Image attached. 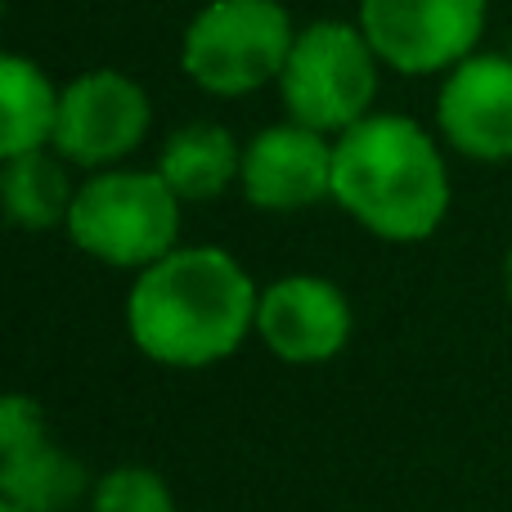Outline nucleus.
I'll return each instance as SVG.
<instances>
[{
    "label": "nucleus",
    "instance_id": "obj_1",
    "mask_svg": "<svg viewBox=\"0 0 512 512\" xmlns=\"http://www.w3.org/2000/svg\"><path fill=\"white\" fill-rule=\"evenodd\" d=\"M261 288L225 248H176L135 270L126 333L135 351L167 369H212L256 333Z\"/></svg>",
    "mask_w": 512,
    "mask_h": 512
},
{
    "label": "nucleus",
    "instance_id": "obj_2",
    "mask_svg": "<svg viewBox=\"0 0 512 512\" xmlns=\"http://www.w3.org/2000/svg\"><path fill=\"white\" fill-rule=\"evenodd\" d=\"M333 203L382 243H423L450 216L436 140L400 113H369L333 140Z\"/></svg>",
    "mask_w": 512,
    "mask_h": 512
},
{
    "label": "nucleus",
    "instance_id": "obj_3",
    "mask_svg": "<svg viewBox=\"0 0 512 512\" xmlns=\"http://www.w3.org/2000/svg\"><path fill=\"white\" fill-rule=\"evenodd\" d=\"M180 194L153 171L108 167L77 185L68 239L90 261L113 270H144L180 248Z\"/></svg>",
    "mask_w": 512,
    "mask_h": 512
},
{
    "label": "nucleus",
    "instance_id": "obj_4",
    "mask_svg": "<svg viewBox=\"0 0 512 512\" xmlns=\"http://www.w3.org/2000/svg\"><path fill=\"white\" fill-rule=\"evenodd\" d=\"M378 50L360 23L319 18L301 27L279 72V99L292 122L324 135H342L364 122L378 95Z\"/></svg>",
    "mask_w": 512,
    "mask_h": 512
},
{
    "label": "nucleus",
    "instance_id": "obj_5",
    "mask_svg": "<svg viewBox=\"0 0 512 512\" xmlns=\"http://www.w3.org/2000/svg\"><path fill=\"white\" fill-rule=\"evenodd\" d=\"M297 27L279 0H212L180 41V68L198 90L239 99L279 81Z\"/></svg>",
    "mask_w": 512,
    "mask_h": 512
},
{
    "label": "nucleus",
    "instance_id": "obj_6",
    "mask_svg": "<svg viewBox=\"0 0 512 512\" xmlns=\"http://www.w3.org/2000/svg\"><path fill=\"white\" fill-rule=\"evenodd\" d=\"M360 27L400 77L459 68L486 32V0H360Z\"/></svg>",
    "mask_w": 512,
    "mask_h": 512
},
{
    "label": "nucleus",
    "instance_id": "obj_7",
    "mask_svg": "<svg viewBox=\"0 0 512 512\" xmlns=\"http://www.w3.org/2000/svg\"><path fill=\"white\" fill-rule=\"evenodd\" d=\"M153 122L149 90L117 68H90L59 95V126L50 149L72 167L108 171L144 144Z\"/></svg>",
    "mask_w": 512,
    "mask_h": 512
},
{
    "label": "nucleus",
    "instance_id": "obj_8",
    "mask_svg": "<svg viewBox=\"0 0 512 512\" xmlns=\"http://www.w3.org/2000/svg\"><path fill=\"white\" fill-rule=\"evenodd\" d=\"M355 310L346 292L324 274H283L265 283L256 306V337L283 364H328L346 351Z\"/></svg>",
    "mask_w": 512,
    "mask_h": 512
},
{
    "label": "nucleus",
    "instance_id": "obj_9",
    "mask_svg": "<svg viewBox=\"0 0 512 512\" xmlns=\"http://www.w3.org/2000/svg\"><path fill=\"white\" fill-rule=\"evenodd\" d=\"M239 189L256 212H306L333 198V135L279 122L243 144Z\"/></svg>",
    "mask_w": 512,
    "mask_h": 512
},
{
    "label": "nucleus",
    "instance_id": "obj_10",
    "mask_svg": "<svg viewBox=\"0 0 512 512\" xmlns=\"http://www.w3.org/2000/svg\"><path fill=\"white\" fill-rule=\"evenodd\" d=\"M436 126L472 162L512 158V59L468 54L445 72L436 95Z\"/></svg>",
    "mask_w": 512,
    "mask_h": 512
},
{
    "label": "nucleus",
    "instance_id": "obj_11",
    "mask_svg": "<svg viewBox=\"0 0 512 512\" xmlns=\"http://www.w3.org/2000/svg\"><path fill=\"white\" fill-rule=\"evenodd\" d=\"M90 490L95 477L86 472V463L59 450L54 436L0 450V504L23 512H72L81 499H90Z\"/></svg>",
    "mask_w": 512,
    "mask_h": 512
},
{
    "label": "nucleus",
    "instance_id": "obj_12",
    "mask_svg": "<svg viewBox=\"0 0 512 512\" xmlns=\"http://www.w3.org/2000/svg\"><path fill=\"white\" fill-rule=\"evenodd\" d=\"M243 149L225 126L194 122L162 144L158 176L180 194V203H212L230 185H239Z\"/></svg>",
    "mask_w": 512,
    "mask_h": 512
},
{
    "label": "nucleus",
    "instance_id": "obj_13",
    "mask_svg": "<svg viewBox=\"0 0 512 512\" xmlns=\"http://www.w3.org/2000/svg\"><path fill=\"white\" fill-rule=\"evenodd\" d=\"M59 95L45 68L27 54H0V158L36 153L54 144Z\"/></svg>",
    "mask_w": 512,
    "mask_h": 512
},
{
    "label": "nucleus",
    "instance_id": "obj_14",
    "mask_svg": "<svg viewBox=\"0 0 512 512\" xmlns=\"http://www.w3.org/2000/svg\"><path fill=\"white\" fill-rule=\"evenodd\" d=\"M72 198H77V185L68 176V158H59L54 149L5 158L0 203H5V216L18 230L41 234V230H54V225H68Z\"/></svg>",
    "mask_w": 512,
    "mask_h": 512
},
{
    "label": "nucleus",
    "instance_id": "obj_15",
    "mask_svg": "<svg viewBox=\"0 0 512 512\" xmlns=\"http://www.w3.org/2000/svg\"><path fill=\"white\" fill-rule=\"evenodd\" d=\"M90 512H180L167 477L144 463H122L95 477L90 490Z\"/></svg>",
    "mask_w": 512,
    "mask_h": 512
},
{
    "label": "nucleus",
    "instance_id": "obj_16",
    "mask_svg": "<svg viewBox=\"0 0 512 512\" xmlns=\"http://www.w3.org/2000/svg\"><path fill=\"white\" fill-rule=\"evenodd\" d=\"M41 436H50V427H45V414L32 396L14 391L0 400V450H18V445H32Z\"/></svg>",
    "mask_w": 512,
    "mask_h": 512
},
{
    "label": "nucleus",
    "instance_id": "obj_17",
    "mask_svg": "<svg viewBox=\"0 0 512 512\" xmlns=\"http://www.w3.org/2000/svg\"><path fill=\"white\" fill-rule=\"evenodd\" d=\"M504 283H508V301H512V248H508V261H504Z\"/></svg>",
    "mask_w": 512,
    "mask_h": 512
},
{
    "label": "nucleus",
    "instance_id": "obj_18",
    "mask_svg": "<svg viewBox=\"0 0 512 512\" xmlns=\"http://www.w3.org/2000/svg\"><path fill=\"white\" fill-rule=\"evenodd\" d=\"M0 512H23V508H14V504H0Z\"/></svg>",
    "mask_w": 512,
    "mask_h": 512
}]
</instances>
